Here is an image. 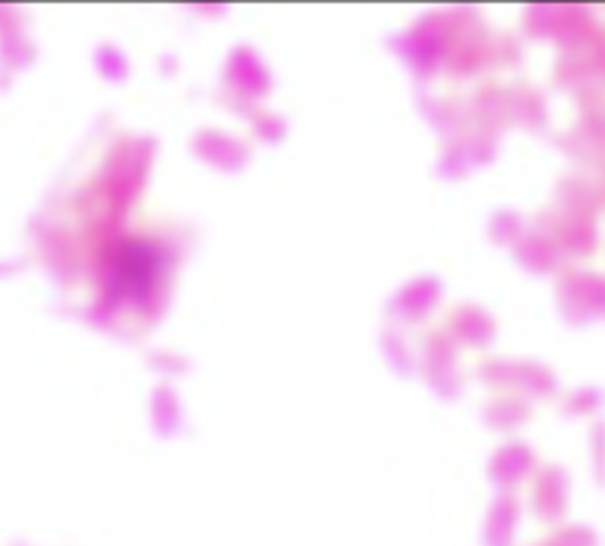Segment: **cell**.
I'll use <instances>...</instances> for the list:
<instances>
[{"label":"cell","instance_id":"6da1fadb","mask_svg":"<svg viewBox=\"0 0 605 546\" xmlns=\"http://www.w3.org/2000/svg\"><path fill=\"white\" fill-rule=\"evenodd\" d=\"M160 275V255L145 243H122L110 258L113 289L122 296H145Z\"/></svg>","mask_w":605,"mask_h":546}]
</instances>
